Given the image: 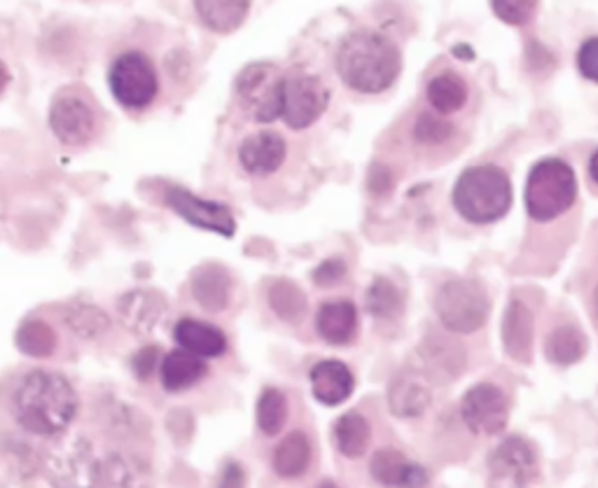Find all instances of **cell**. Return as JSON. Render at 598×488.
Wrapping results in <instances>:
<instances>
[{
  "mask_svg": "<svg viewBox=\"0 0 598 488\" xmlns=\"http://www.w3.org/2000/svg\"><path fill=\"white\" fill-rule=\"evenodd\" d=\"M369 439H371L369 423L358 412H349L344 416H339V420L334 423V444L339 453L346 455V459H361L369 447Z\"/></svg>",
  "mask_w": 598,
  "mask_h": 488,
  "instance_id": "4316f807",
  "label": "cell"
},
{
  "mask_svg": "<svg viewBox=\"0 0 598 488\" xmlns=\"http://www.w3.org/2000/svg\"><path fill=\"white\" fill-rule=\"evenodd\" d=\"M424 363L430 369L432 377L440 381L456 379L465 367V351L454 339H447L442 334H430L426 337L422 346Z\"/></svg>",
  "mask_w": 598,
  "mask_h": 488,
  "instance_id": "603a6c76",
  "label": "cell"
},
{
  "mask_svg": "<svg viewBox=\"0 0 598 488\" xmlns=\"http://www.w3.org/2000/svg\"><path fill=\"white\" fill-rule=\"evenodd\" d=\"M57 332L45 320H28L17 332V346L30 357H50L57 351Z\"/></svg>",
  "mask_w": 598,
  "mask_h": 488,
  "instance_id": "1f68e13d",
  "label": "cell"
},
{
  "mask_svg": "<svg viewBox=\"0 0 598 488\" xmlns=\"http://www.w3.org/2000/svg\"><path fill=\"white\" fill-rule=\"evenodd\" d=\"M346 271H349V267H346L344 259L330 257V259H326V263H320V265L314 269L312 279H314V283H316L318 288H332V285H337L339 281L344 279Z\"/></svg>",
  "mask_w": 598,
  "mask_h": 488,
  "instance_id": "d590c367",
  "label": "cell"
},
{
  "mask_svg": "<svg viewBox=\"0 0 598 488\" xmlns=\"http://www.w3.org/2000/svg\"><path fill=\"white\" fill-rule=\"evenodd\" d=\"M47 120H50L52 134L63 145H73V148L87 145L99 132V115H96L94 106L87 96L75 89H66L54 96Z\"/></svg>",
  "mask_w": 598,
  "mask_h": 488,
  "instance_id": "9c48e42d",
  "label": "cell"
},
{
  "mask_svg": "<svg viewBox=\"0 0 598 488\" xmlns=\"http://www.w3.org/2000/svg\"><path fill=\"white\" fill-rule=\"evenodd\" d=\"M208 374L204 357L192 355L183 349L171 351L159 367V379L169 393H183V390L197 386Z\"/></svg>",
  "mask_w": 598,
  "mask_h": 488,
  "instance_id": "7402d4cb",
  "label": "cell"
},
{
  "mask_svg": "<svg viewBox=\"0 0 598 488\" xmlns=\"http://www.w3.org/2000/svg\"><path fill=\"white\" fill-rule=\"evenodd\" d=\"M589 175H591V181L598 185V150L594 152V157L589 161Z\"/></svg>",
  "mask_w": 598,
  "mask_h": 488,
  "instance_id": "b9f144b4",
  "label": "cell"
},
{
  "mask_svg": "<svg viewBox=\"0 0 598 488\" xmlns=\"http://www.w3.org/2000/svg\"><path fill=\"white\" fill-rule=\"evenodd\" d=\"M393 173L388 167H381V164H375L369 171V190L371 194H386L388 190L393 187Z\"/></svg>",
  "mask_w": 598,
  "mask_h": 488,
  "instance_id": "f35d334b",
  "label": "cell"
},
{
  "mask_svg": "<svg viewBox=\"0 0 598 488\" xmlns=\"http://www.w3.org/2000/svg\"><path fill=\"white\" fill-rule=\"evenodd\" d=\"M330 106V89L318 75L290 71L283 80V122L302 132L314 126Z\"/></svg>",
  "mask_w": 598,
  "mask_h": 488,
  "instance_id": "ba28073f",
  "label": "cell"
},
{
  "mask_svg": "<svg viewBox=\"0 0 598 488\" xmlns=\"http://www.w3.org/2000/svg\"><path fill=\"white\" fill-rule=\"evenodd\" d=\"M365 304H367V312L371 316L388 320V318L400 316L402 295H400V290L395 288V283L383 279V276H379V279L371 281L367 295H365Z\"/></svg>",
  "mask_w": 598,
  "mask_h": 488,
  "instance_id": "d6a6232c",
  "label": "cell"
},
{
  "mask_svg": "<svg viewBox=\"0 0 598 488\" xmlns=\"http://www.w3.org/2000/svg\"><path fill=\"white\" fill-rule=\"evenodd\" d=\"M167 206L175 216H181L187 224L197 227V230L216 232L228 239L236 234V220L228 204L202 199L197 194H192L190 190H183V187H171L167 192Z\"/></svg>",
  "mask_w": 598,
  "mask_h": 488,
  "instance_id": "30bf717a",
  "label": "cell"
},
{
  "mask_svg": "<svg viewBox=\"0 0 598 488\" xmlns=\"http://www.w3.org/2000/svg\"><path fill=\"white\" fill-rule=\"evenodd\" d=\"M118 312L126 330H132L136 334H150L159 325V320L164 318L167 302L152 290H134L126 292L120 300Z\"/></svg>",
  "mask_w": 598,
  "mask_h": 488,
  "instance_id": "2e32d148",
  "label": "cell"
},
{
  "mask_svg": "<svg viewBox=\"0 0 598 488\" xmlns=\"http://www.w3.org/2000/svg\"><path fill=\"white\" fill-rule=\"evenodd\" d=\"M10 80H12V75H10L8 66H5V63H3V61H0V94H3V91L8 89V85H10Z\"/></svg>",
  "mask_w": 598,
  "mask_h": 488,
  "instance_id": "60d3db41",
  "label": "cell"
},
{
  "mask_svg": "<svg viewBox=\"0 0 598 488\" xmlns=\"http://www.w3.org/2000/svg\"><path fill=\"white\" fill-rule=\"evenodd\" d=\"M288 157L285 138L279 132H257L239 145V164L253 178L277 173Z\"/></svg>",
  "mask_w": 598,
  "mask_h": 488,
  "instance_id": "4fadbf2b",
  "label": "cell"
},
{
  "mask_svg": "<svg viewBox=\"0 0 598 488\" xmlns=\"http://www.w3.org/2000/svg\"><path fill=\"white\" fill-rule=\"evenodd\" d=\"M66 325L75 337L85 341H96L110 332V318L103 308L94 304H75L69 308Z\"/></svg>",
  "mask_w": 598,
  "mask_h": 488,
  "instance_id": "f546056e",
  "label": "cell"
},
{
  "mask_svg": "<svg viewBox=\"0 0 598 488\" xmlns=\"http://www.w3.org/2000/svg\"><path fill=\"white\" fill-rule=\"evenodd\" d=\"M577 197L575 171L561 159H542L528 173L526 210L533 220L549 222L565 213Z\"/></svg>",
  "mask_w": 598,
  "mask_h": 488,
  "instance_id": "277c9868",
  "label": "cell"
},
{
  "mask_svg": "<svg viewBox=\"0 0 598 488\" xmlns=\"http://www.w3.org/2000/svg\"><path fill=\"white\" fill-rule=\"evenodd\" d=\"M132 367H134V374L141 381H148L159 367V349L157 346H145V349L136 351V355L132 357Z\"/></svg>",
  "mask_w": 598,
  "mask_h": 488,
  "instance_id": "74e56055",
  "label": "cell"
},
{
  "mask_svg": "<svg viewBox=\"0 0 598 488\" xmlns=\"http://www.w3.org/2000/svg\"><path fill=\"white\" fill-rule=\"evenodd\" d=\"M428 101L440 115H454L467 101V87L459 73H440L430 80Z\"/></svg>",
  "mask_w": 598,
  "mask_h": 488,
  "instance_id": "83f0119b",
  "label": "cell"
},
{
  "mask_svg": "<svg viewBox=\"0 0 598 488\" xmlns=\"http://www.w3.org/2000/svg\"><path fill=\"white\" fill-rule=\"evenodd\" d=\"M369 472L383 486H402V488H422L428 481V472L410 463L405 455L393 449L379 451L369 463Z\"/></svg>",
  "mask_w": 598,
  "mask_h": 488,
  "instance_id": "ac0fdd59",
  "label": "cell"
},
{
  "mask_svg": "<svg viewBox=\"0 0 598 488\" xmlns=\"http://www.w3.org/2000/svg\"><path fill=\"white\" fill-rule=\"evenodd\" d=\"M257 428L267 437H277L288 423V398L279 388H265L255 410Z\"/></svg>",
  "mask_w": 598,
  "mask_h": 488,
  "instance_id": "4dcf8cb0",
  "label": "cell"
},
{
  "mask_svg": "<svg viewBox=\"0 0 598 488\" xmlns=\"http://www.w3.org/2000/svg\"><path fill=\"white\" fill-rule=\"evenodd\" d=\"M312 393L314 398L326 404V406H337L351 398L353 388H355V379L353 371L339 361H322L318 363L312 374Z\"/></svg>",
  "mask_w": 598,
  "mask_h": 488,
  "instance_id": "e0dca14e",
  "label": "cell"
},
{
  "mask_svg": "<svg viewBox=\"0 0 598 488\" xmlns=\"http://www.w3.org/2000/svg\"><path fill=\"white\" fill-rule=\"evenodd\" d=\"M432 402L430 383L418 371H400L398 377L388 386V406L400 418L422 416Z\"/></svg>",
  "mask_w": 598,
  "mask_h": 488,
  "instance_id": "9a60e30c",
  "label": "cell"
},
{
  "mask_svg": "<svg viewBox=\"0 0 598 488\" xmlns=\"http://www.w3.org/2000/svg\"><path fill=\"white\" fill-rule=\"evenodd\" d=\"M108 85L122 108L138 112L150 108L159 96V73L148 54L129 50L112 61Z\"/></svg>",
  "mask_w": 598,
  "mask_h": 488,
  "instance_id": "8992f818",
  "label": "cell"
},
{
  "mask_svg": "<svg viewBox=\"0 0 598 488\" xmlns=\"http://www.w3.org/2000/svg\"><path fill=\"white\" fill-rule=\"evenodd\" d=\"M77 393L73 383L52 369H30L20 379L12 395L14 418L38 437L66 432L77 416Z\"/></svg>",
  "mask_w": 598,
  "mask_h": 488,
  "instance_id": "6da1fadb",
  "label": "cell"
},
{
  "mask_svg": "<svg viewBox=\"0 0 598 488\" xmlns=\"http://www.w3.org/2000/svg\"><path fill=\"white\" fill-rule=\"evenodd\" d=\"M312 465V442L304 432H290L273 451V472L283 479L302 477Z\"/></svg>",
  "mask_w": 598,
  "mask_h": 488,
  "instance_id": "d4e9b609",
  "label": "cell"
},
{
  "mask_svg": "<svg viewBox=\"0 0 598 488\" xmlns=\"http://www.w3.org/2000/svg\"><path fill=\"white\" fill-rule=\"evenodd\" d=\"M451 134H454V126H451L442 118L428 115V112L418 115V120L414 124V138L418 143H426V145H440V143L449 141Z\"/></svg>",
  "mask_w": 598,
  "mask_h": 488,
  "instance_id": "836d02e7",
  "label": "cell"
},
{
  "mask_svg": "<svg viewBox=\"0 0 598 488\" xmlns=\"http://www.w3.org/2000/svg\"><path fill=\"white\" fill-rule=\"evenodd\" d=\"M337 73L342 83L361 94H381L402 71L398 45L377 30H353L337 50Z\"/></svg>",
  "mask_w": 598,
  "mask_h": 488,
  "instance_id": "7a4b0ae2",
  "label": "cell"
},
{
  "mask_svg": "<svg viewBox=\"0 0 598 488\" xmlns=\"http://www.w3.org/2000/svg\"><path fill=\"white\" fill-rule=\"evenodd\" d=\"M491 472L500 481H510L516 488H526L538 477V455L526 439L510 437L491 455Z\"/></svg>",
  "mask_w": 598,
  "mask_h": 488,
  "instance_id": "7c38bea8",
  "label": "cell"
},
{
  "mask_svg": "<svg viewBox=\"0 0 598 488\" xmlns=\"http://www.w3.org/2000/svg\"><path fill=\"white\" fill-rule=\"evenodd\" d=\"M244 469H241L239 463H230L222 469L220 475V486L218 488H244Z\"/></svg>",
  "mask_w": 598,
  "mask_h": 488,
  "instance_id": "ab89813d",
  "label": "cell"
},
{
  "mask_svg": "<svg viewBox=\"0 0 598 488\" xmlns=\"http://www.w3.org/2000/svg\"><path fill=\"white\" fill-rule=\"evenodd\" d=\"M173 337L183 351L197 357H220L228 351V337H224V332L216 328V325L197 318L178 320Z\"/></svg>",
  "mask_w": 598,
  "mask_h": 488,
  "instance_id": "d6986e66",
  "label": "cell"
},
{
  "mask_svg": "<svg viewBox=\"0 0 598 488\" xmlns=\"http://www.w3.org/2000/svg\"><path fill=\"white\" fill-rule=\"evenodd\" d=\"M316 330L320 339L332 346L349 344L355 332H358V308L349 300L326 302L318 308Z\"/></svg>",
  "mask_w": 598,
  "mask_h": 488,
  "instance_id": "ffe728a7",
  "label": "cell"
},
{
  "mask_svg": "<svg viewBox=\"0 0 598 488\" xmlns=\"http://www.w3.org/2000/svg\"><path fill=\"white\" fill-rule=\"evenodd\" d=\"M533 332H536V325H533L530 308L520 300L510 302L503 318V346L516 363H530Z\"/></svg>",
  "mask_w": 598,
  "mask_h": 488,
  "instance_id": "44dd1931",
  "label": "cell"
},
{
  "mask_svg": "<svg viewBox=\"0 0 598 488\" xmlns=\"http://www.w3.org/2000/svg\"><path fill=\"white\" fill-rule=\"evenodd\" d=\"M577 69L582 77L598 83V38H589L587 42H582L577 52Z\"/></svg>",
  "mask_w": 598,
  "mask_h": 488,
  "instance_id": "8d00e7d4",
  "label": "cell"
},
{
  "mask_svg": "<svg viewBox=\"0 0 598 488\" xmlns=\"http://www.w3.org/2000/svg\"><path fill=\"white\" fill-rule=\"evenodd\" d=\"M190 290H192L194 302H197L204 312L220 314L232 302V290H234L232 273L222 265L206 263L192 271Z\"/></svg>",
  "mask_w": 598,
  "mask_h": 488,
  "instance_id": "5bb4252c",
  "label": "cell"
},
{
  "mask_svg": "<svg viewBox=\"0 0 598 488\" xmlns=\"http://www.w3.org/2000/svg\"><path fill=\"white\" fill-rule=\"evenodd\" d=\"M435 312L447 330L471 334L487 322L489 297L475 281H449L435 295Z\"/></svg>",
  "mask_w": 598,
  "mask_h": 488,
  "instance_id": "52a82bcc",
  "label": "cell"
},
{
  "mask_svg": "<svg viewBox=\"0 0 598 488\" xmlns=\"http://www.w3.org/2000/svg\"><path fill=\"white\" fill-rule=\"evenodd\" d=\"M454 206L465 220L475 224L500 220L512 206L508 173L493 164L465 169L454 187Z\"/></svg>",
  "mask_w": 598,
  "mask_h": 488,
  "instance_id": "3957f363",
  "label": "cell"
},
{
  "mask_svg": "<svg viewBox=\"0 0 598 488\" xmlns=\"http://www.w3.org/2000/svg\"><path fill=\"white\" fill-rule=\"evenodd\" d=\"M594 308H596V314H598V285L594 290Z\"/></svg>",
  "mask_w": 598,
  "mask_h": 488,
  "instance_id": "ee69618b",
  "label": "cell"
},
{
  "mask_svg": "<svg viewBox=\"0 0 598 488\" xmlns=\"http://www.w3.org/2000/svg\"><path fill=\"white\" fill-rule=\"evenodd\" d=\"M545 353L554 365H575L587 353V337L573 325H561L547 337Z\"/></svg>",
  "mask_w": 598,
  "mask_h": 488,
  "instance_id": "f1b7e54d",
  "label": "cell"
},
{
  "mask_svg": "<svg viewBox=\"0 0 598 488\" xmlns=\"http://www.w3.org/2000/svg\"><path fill=\"white\" fill-rule=\"evenodd\" d=\"M283 80L285 73L269 61L248 63L236 75V99L251 120L271 124L283 115Z\"/></svg>",
  "mask_w": 598,
  "mask_h": 488,
  "instance_id": "5b68a950",
  "label": "cell"
},
{
  "mask_svg": "<svg viewBox=\"0 0 598 488\" xmlns=\"http://www.w3.org/2000/svg\"><path fill=\"white\" fill-rule=\"evenodd\" d=\"M194 10L206 28L216 30V34H232L246 22L251 3L248 0H199V3H194Z\"/></svg>",
  "mask_w": 598,
  "mask_h": 488,
  "instance_id": "cb8c5ba5",
  "label": "cell"
},
{
  "mask_svg": "<svg viewBox=\"0 0 598 488\" xmlns=\"http://www.w3.org/2000/svg\"><path fill=\"white\" fill-rule=\"evenodd\" d=\"M454 54H456V57H465V59H473V57H475L471 47H465V45H459L456 50H454Z\"/></svg>",
  "mask_w": 598,
  "mask_h": 488,
  "instance_id": "7bdbcfd3",
  "label": "cell"
},
{
  "mask_svg": "<svg viewBox=\"0 0 598 488\" xmlns=\"http://www.w3.org/2000/svg\"><path fill=\"white\" fill-rule=\"evenodd\" d=\"M267 302L271 312L290 325L302 322L306 316V308H309V302H306L302 288L288 279H279L269 285Z\"/></svg>",
  "mask_w": 598,
  "mask_h": 488,
  "instance_id": "484cf974",
  "label": "cell"
},
{
  "mask_svg": "<svg viewBox=\"0 0 598 488\" xmlns=\"http://www.w3.org/2000/svg\"><path fill=\"white\" fill-rule=\"evenodd\" d=\"M496 17L503 20L512 26H524L533 20L538 3H530V0H493L491 3Z\"/></svg>",
  "mask_w": 598,
  "mask_h": 488,
  "instance_id": "e575fe53",
  "label": "cell"
},
{
  "mask_svg": "<svg viewBox=\"0 0 598 488\" xmlns=\"http://www.w3.org/2000/svg\"><path fill=\"white\" fill-rule=\"evenodd\" d=\"M461 414L473 432L498 435L508 426V398L493 383H477L463 395Z\"/></svg>",
  "mask_w": 598,
  "mask_h": 488,
  "instance_id": "8fae6325",
  "label": "cell"
},
{
  "mask_svg": "<svg viewBox=\"0 0 598 488\" xmlns=\"http://www.w3.org/2000/svg\"><path fill=\"white\" fill-rule=\"evenodd\" d=\"M318 488H337L332 481H322Z\"/></svg>",
  "mask_w": 598,
  "mask_h": 488,
  "instance_id": "f6af8a7d",
  "label": "cell"
}]
</instances>
